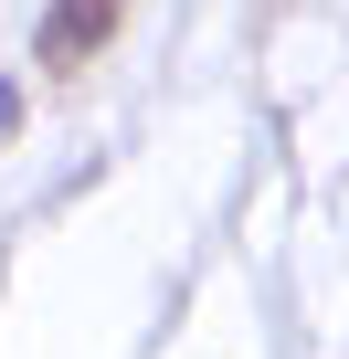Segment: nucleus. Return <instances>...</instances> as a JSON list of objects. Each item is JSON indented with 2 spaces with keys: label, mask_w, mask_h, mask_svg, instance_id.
I'll return each mask as SVG.
<instances>
[{
  "label": "nucleus",
  "mask_w": 349,
  "mask_h": 359,
  "mask_svg": "<svg viewBox=\"0 0 349 359\" xmlns=\"http://www.w3.org/2000/svg\"><path fill=\"white\" fill-rule=\"evenodd\" d=\"M11 116H22V95H11V85H0V127H11Z\"/></svg>",
  "instance_id": "obj_1"
}]
</instances>
